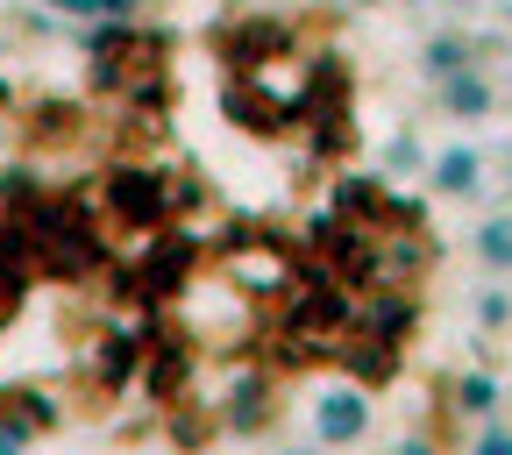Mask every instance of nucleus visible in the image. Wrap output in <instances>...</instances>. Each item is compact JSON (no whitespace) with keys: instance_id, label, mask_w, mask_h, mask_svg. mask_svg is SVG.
Masks as SVG:
<instances>
[{"instance_id":"obj_1","label":"nucleus","mask_w":512,"mask_h":455,"mask_svg":"<svg viewBox=\"0 0 512 455\" xmlns=\"http://www.w3.org/2000/svg\"><path fill=\"white\" fill-rule=\"evenodd\" d=\"M0 455H512V0H0Z\"/></svg>"}]
</instances>
